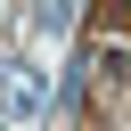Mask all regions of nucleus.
Here are the masks:
<instances>
[{"label":"nucleus","mask_w":131,"mask_h":131,"mask_svg":"<svg viewBox=\"0 0 131 131\" xmlns=\"http://www.w3.org/2000/svg\"><path fill=\"white\" fill-rule=\"evenodd\" d=\"M41 106H49V74H41V66H8V90H0V115H8V123H33Z\"/></svg>","instance_id":"nucleus-1"},{"label":"nucleus","mask_w":131,"mask_h":131,"mask_svg":"<svg viewBox=\"0 0 131 131\" xmlns=\"http://www.w3.org/2000/svg\"><path fill=\"white\" fill-rule=\"evenodd\" d=\"M33 25H41V33H66V25H74V0H41Z\"/></svg>","instance_id":"nucleus-2"}]
</instances>
